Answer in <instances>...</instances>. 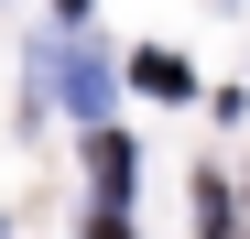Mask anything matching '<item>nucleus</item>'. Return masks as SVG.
<instances>
[{"mask_svg": "<svg viewBox=\"0 0 250 239\" xmlns=\"http://www.w3.org/2000/svg\"><path fill=\"white\" fill-rule=\"evenodd\" d=\"M44 76H55V98H65V109H109V65H98V55H76V44H65Z\"/></svg>", "mask_w": 250, "mask_h": 239, "instance_id": "1", "label": "nucleus"}, {"mask_svg": "<svg viewBox=\"0 0 250 239\" xmlns=\"http://www.w3.org/2000/svg\"><path fill=\"white\" fill-rule=\"evenodd\" d=\"M87 174H98V196H131V141L98 131V141H87Z\"/></svg>", "mask_w": 250, "mask_h": 239, "instance_id": "2", "label": "nucleus"}, {"mask_svg": "<svg viewBox=\"0 0 250 239\" xmlns=\"http://www.w3.org/2000/svg\"><path fill=\"white\" fill-rule=\"evenodd\" d=\"M131 76H142V87H152V98H185V65H174V55H142Z\"/></svg>", "mask_w": 250, "mask_h": 239, "instance_id": "3", "label": "nucleus"}, {"mask_svg": "<svg viewBox=\"0 0 250 239\" xmlns=\"http://www.w3.org/2000/svg\"><path fill=\"white\" fill-rule=\"evenodd\" d=\"M87 239H131V218H98V228H87Z\"/></svg>", "mask_w": 250, "mask_h": 239, "instance_id": "4", "label": "nucleus"}]
</instances>
